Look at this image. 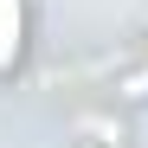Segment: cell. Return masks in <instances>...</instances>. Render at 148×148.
<instances>
[{
  "label": "cell",
  "mask_w": 148,
  "mask_h": 148,
  "mask_svg": "<svg viewBox=\"0 0 148 148\" xmlns=\"http://www.w3.org/2000/svg\"><path fill=\"white\" fill-rule=\"evenodd\" d=\"M19 58V0H0V64Z\"/></svg>",
  "instance_id": "6da1fadb"
},
{
  "label": "cell",
  "mask_w": 148,
  "mask_h": 148,
  "mask_svg": "<svg viewBox=\"0 0 148 148\" xmlns=\"http://www.w3.org/2000/svg\"><path fill=\"white\" fill-rule=\"evenodd\" d=\"M122 103H148V58L129 71V77H122Z\"/></svg>",
  "instance_id": "7a4b0ae2"
}]
</instances>
